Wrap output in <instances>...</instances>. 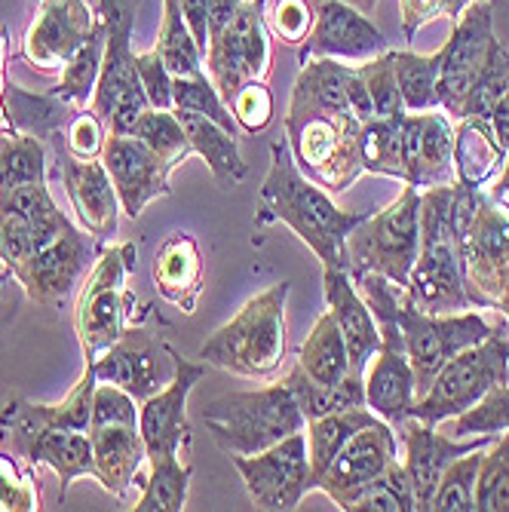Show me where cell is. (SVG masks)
<instances>
[{
    "label": "cell",
    "instance_id": "6da1fadb",
    "mask_svg": "<svg viewBox=\"0 0 509 512\" xmlns=\"http://www.w3.org/2000/svg\"><path fill=\"white\" fill-rule=\"evenodd\" d=\"M368 215L372 212L338 209L332 194L298 169L286 138L270 145V169L258 194L255 227L283 221L310 246L322 267L347 270V237Z\"/></svg>",
    "mask_w": 509,
    "mask_h": 512
},
{
    "label": "cell",
    "instance_id": "7a4b0ae2",
    "mask_svg": "<svg viewBox=\"0 0 509 512\" xmlns=\"http://www.w3.org/2000/svg\"><path fill=\"white\" fill-rule=\"evenodd\" d=\"M451 215L470 304L509 319V206L482 188L457 184Z\"/></svg>",
    "mask_w": 509,
    "mask_h": 512
},
{
    "label": "cell",
    "instance_id": "3957f363",
    "mask_svg": "<svg viewBox=\"0 0 509 512\" xmlns=\"http://www.w3.org/2000/svg\"><path fill=\"white\" fill-rule=\"evenodd\" d=\"M454 191L457 181L421 191V249L408 276L405 298L424 313L473 310L454 237Z\"/></svg>",
    "mask_w": 509,
    "mask_h": 512
},
{
    "label": "cell",
    "instance_id": "277c9868",
    "mask_svg": "<svg viewBox=\"0 0 509 512\" xmlns=\"http://www.w3.org/2000/svg\"><path fill=\"white\" fill-rule=\"evenodd\" d=\"M286 298L289 283H276L249 298L200 347V359L230 375L270 378L286 362Z\"/></svg>",
    "mask_w": 509,
    "mask_h": 512
},
{
    "label": "cell",
    "instance_id": "5b68a950",
    "mask_svg": "<svg viewBox=\"0 0 509 512\" xmlns=\"http://www.w3.org/2000/svg\"><path fill=\"white\" fill-rule=\"evenodd\" d=\"M283 126L298 169L310 181H316L322 191L341 194L356 178L365 175L359 154L362 120H356L350 111H329L289 102Z\"/></svg>",
    "mask_w": 509,
    "mask_h": 512
},
{
    "label": "cell",
    "instance_id": "8992f818",
    "mask_svg": "<svg viewBox=\"0 0 509 512\" xmlns=\"http://www.w3.org/2000/svg\"><path fill=\"white\" fill-rule=\"evenodd\" d=\"M203 421L224 454H258L307 430V417L286 381L218 396L203 408Z\"/></svg>",
    "mask_w": 509,
    "mask_h": 512
},
{
    "label": "cell",
    "instance_id": "52a82bcc",
    "mask_svg": "<svg viewBox=\"0 0 509 512\" xmlns=\"http://www.w3.org/2000/svg\"><path fill=\"white\" fill-rule=\"evenodd\" d=\"M421 249V191L405 184L381 212L368 215L347 237V273H378L405 289Z\"/></svg>",
    "mask_w": 509,
    "mask_h": 512
},
{
    "label": "cell",
    "instance_id": "ba28073f",
    "mask_svg": "<svg viewBox=\"0 0 509 512\" xmlns=\"http://www.w3.org/2000/svg\"><path fill=\"white\" fill-rule=\"evenodd\" d=\"M497 384H509V338L500 329L451 356L439 368L430 390L414 402L411 417L439 427L442 421H454L457 414L470 411Z\"/></svg>",
    "mask_w": 509,
    "mask_h": 512
},
{
    "label": "cell",
    "instance_id": "9c48e42d",
    "mask_svg": "<svg viewBox=\"0 0 509 512\" xmlns=\"http://www.w3.org/2000/svg\"><path fill=\"white\" fill-rule=\"evenodd\" d=\"M375 175L399 178L427 191L457 181L454 175V126L442 108L405 111L396 117Z\"/></svg>",
    "mask_w": 509,
    "mask_h": 512
},
{
    "label": "cell",
    "instance_id": "30bf717a",
    "mask_svg": "<svg viewBox=\"0 0 509 512\" xmlns=\"http://www.w3.org/2000/svg\"><path fill=\"white\" fill-rule=\"evenodd\" d=\"M135 252V243L108 246L86 276L74 310V329L86 362L99 359L129 329L132 298L126 292V276L135 267Z\"/></svg>",
    "mask_w": 509,
    "mask_h": 512
},
{
    "label": "cell",
    "instance_id": "8fae6325",
    "mask_svg": "<svg viewBox=\"0 0 509 512\" xmlns=\"http://www.w3.org/2000/svg\"><path fill=\"white\" fill-rule=\"evenodd\" d=\"M393 316L399 322V332L405 341V353L414 371V384H418V396L430 390L439 368L451 356L485 341L494 332V325L476 307L464 313H424L405 298V289L393 304Z\"/></svg>",
    "mask_w": 509,
    "mask_h": 512
},
{
    "label": "cell",
    "instance_id": "7c38bea8",
    "mask_svg": "<svg viewBox=\"0 0 509 512\" xmlns=\"http://www.w3.org/2000/svg\"><path fill=\"white\" fill-rule=\"evenodd\" d=\"M264 4L267 0H243L234 22L206 46L203 62L224 102L234 99L243 83L264 80L270 74L273 50L270 28L264 22Z\"/></svg>",
    "mask_w": 509,
    "mask_h": 512
},
{
    "label": "cell",
    "instance_id": "4fadbf2b",
    "mask_svg": "<svg viewBox=\"0 0 509 512\" xmlns=\"http://www.w3.org/2000/svg\"><path fill=\"white\" fill-rule=\"evenodd\" d=\"M494 40V0H473L454 19L451 37L439 50V108L451 120L464 117V102L488 62Z\"/></svg>",
    "mask_w": 509,
    "mask_h": 512
},
{
    "label": "cell",
    "instance_id": "5bb4252c",
    "mask_svg": "<svg viewBox=\"0 0 509 512\" xmlns=\"http://www.w3.org/2000/svg\"><path fill=\"white\" fill-rule=\"evenodd\" d=\"M252 503L264 512H292L313 491L307 436L295 433L258 454H230Z\"/></svg>",
    "mask_w": 509,
    "mask_h": 512
},
{
    "label": "cell",
    "instance_id": "9a60e30c",
    "mask_svg": "<svg viewBox=\"0 0 509 512\" xmlns=\"http://www.w3.org/2000/svg\"><path fill=\"white\" fill-rule=\"evenodd\" d=\"M74 221L56 206L46 181L0 194V261L10 270L56 243Z\"/></svg>",
    "mask_w": 509,
    "mask_h": 512
},
{
    "label": "cell",
    "instance_id": "2e32d148",
    "mask_svg": "<svg viewBox=\"0 0 509 512\" xmlns=\"http://www.w3.org/2000/svg\"><path fill=\"white\" fill-rule=\"evenodd\" d=\"M175 359L178 350H172L163 338L129 325L117 344L92 359V368L99 381L126 390L135 402H145L175 378Z\"/></svg>",
    "mask_w": 509,
    "mask_h": 512
},
{
    "label": "cell",
    "instance_id": "e0dca14e",
    "mask_svg": "<svg viewBox=\"0 0 509 512\" xmlns=\"http://www.w3.org/2000/svg\"><path fill=\"white\" fill-rule=\"evenodd\" d=\"M203 375H206L203 359L194 362L178 353L175 378L163 390L148 396L145 402H138V433L145 439L148 460L181 457V448L191 445L188 399Z\"/></svg>",
    "mask_w": 509,
    "mask_h": 512
},
{
    "label": "cell",
    "instance_id": "ac0fdd59",
    "mask_svg": "<svg viewBox=\"0 0 509 512\" xmlns=\"http://www.w3.org/2000/svg\"><path fill=\"white\" fill-rule=\"evenodd\" d=\"M399 460V436L387 421H375L362 427L332 460L326 476L319 479L316 491L326 494L338 509L350 512L353 500L378 482Z\"/></svg>",
    "mask_w": 509,
    "mask_h": 512
},
{
    "label": "cell",
    "instance_id": "d6986e66",
    "mask_svg": "<svg viewBox=\"0 0 509 512\" xmlns=\"http://www.w3.org/2000/svg\"><path fill=\"white\" fill-rule=\"evenodd\" d=\"M96 258V246L89 243L83 234V227L71 224L65 234L13 267L10 273L22 283L25 295L40 304V307H62L68 295L80 286V279L89 267V261Z\"/></svg>",
    "mask_w": 509,
    "mask_h": 512
},
{
    "label": "cell",
    "instance_id": "ffe728a7",
    "mask_svg": "<svg viewBox=\"0 0 509 512\" xmlns=\"http://www.w3.org/2000/svg\"><path fill=\"white\" fill-rule=\"evenodd\" d=\"M390 50L384 31L347 0L313 4V28L301 43V62L307 59H375Z\"/></svg>",
    "mask_w": 509,
    "mask_h": 512
},
{
    "label": "cell",
    "instance_id": "44dd1931",
    "mask_svg": "<svg viewBox=\"0 0 509 512\" xmlns=\"http://www.w3.org/2000/svg\"><path fill=\"white\" fill-rule=\"evenodd\" d=\"M402 448H405V476L414 491V509L430 512L433 494L442 482V473L451 467L457 457H464L476 448H488L494 436H470V439H454L439 433L436 427L418 421V417H408L402 427H396Z\"/></svg>",
    "mask_w": 509,
    "mask_h": 512
},
{
    "label": "cell",
    "instance_id": "7402d4cb",
    "mask_svg": "<svg viewBox=\"0 0 509 512\" xmlns=\"http://www.w3.org/2000/svg\"><path fill=\"white\" fill-rule=\"evenodd\" d=\"M56 160H59V178L62 188L71 200V209L80 221V227L96 240H111L120 224V200L111 184V175L102 160H80L65 148L62 132L53 135Z\"/></svg>",
    "mask_w": 509,
    "mask_h": 512
},
{
    "label": "cell",
    "instance_id": "603a6c76",
    "mask_svg": "<svg viewBox=\"0 0 509 512\" xmlns=\"http://www.w3.org/2000/svg\"><path fill=\"white\" fill-rule=\"evenodd\" d=\"M99 19L86 0H40L22 40V56L37 71H62Z\"/></svg>",
    "mask_w": 509,
    "mask_h": 512
},
{
    "label": "cell",
    "instance_id": "cb8c5ba5",
    "mask_svg": "<svg viewBox=\"0 0 509 512\" xmlns=\"http://www.w3.org/2000/svg\"><path fill=\"white\" fill-rule=\"evenodd\" d=\"M102 163L111 175L123 215L132 221L145 212V206L151 200L172 194V188H169L172 166L163 163L145 142H138L135 135L108 132Z\"/></svg>",
    "mask_w": 509,
    "mask_h": 512
},
{
    "label": "cell",
    "instance_id": "d4e9b609",
    "mask_svg": "<svg viewBox=\"0 0 509 512\" xmlns=\"http://www.w3.org/2000/svg\"><path fill=\"white\" fill-rule=\"evenodd\" d=\"M96 368L86 362L83 378L74 384V390L59 405H37L31 399H13L0 411V436L7 445L40 433V430H80L89 433L92 417V393H96Z\"/></svg>",
    "mask_w": 509,
    "mask_h": 512
},
{
    "label": "cell",
    "instance_id": "484cf974",
    "mask_svg": "<svg viewBox=\"0 0 509 512\" xmlns=\"http://www.w3.org/2000/svg\"><path fill=\"white\" fill-rule=\"evenodd\" d=\"M322 289H326L329 313L335 316L338 329L347 341L350 353V371H365L368 359H372L381 347V329L372 307L356 292L353 276L341 267H322Z\"/></svg>",
    "mask_w": 509,
    "mask_h": 512
},
{
    "label": "cell",
    "instance_id": "4316f807",
    "mask_svg": "<svg viewBox=\"0 0 509 512\" xmlns=\"http://www.w3.org/2000/svg\"><path fill=\"white\" fill-rule=\"evenodd\" d=\"M16 457L25 460L28 470L50 467L59 476V497L65 500L68 488L80 476L96 479V457H92L89 433L80 430H40L10 445Z\"/></svg>",
    "mask_w": 509,
    "mask_h": 512
},
{
    "label": "cell",
    "instance_id": "83f0119b",
    "mask_svg": "<svg viewBox=\"0 0 509 512\" xmlns=\"http://www.w3.org/2000/svg\"><path fill=\"white\" fill-rule=\"evenodd\" d=\"M89 442L92 457H96V482L108 494L126 500L138 470H142V460L148 457L138 424H92Z\"/></svg>",
    "mask_w": 509,
    "mask_h": 512
},
{
    "label": "cell",
    "instance_id": "f1b7e54d",
    "mask_svg": "<svg viewBox=\"0 0 509 512\" xmlns=\"http://www.w3.org/2000/svg\"><path fill=\"white\" fill-rule=\"evenodd\" d=\"M154 286L157 292L178 307L181 313H194L200 292H203V261H200V249L197 240L191 234H169L157 255H154Z\"/></svg>",
    "mask_w": 509,
    "mask_h": 512
},
{
    "label": "cell",
    "instance_id": "f546056e",
    "mask_svg": "<svg viewBox=\"0 0 509 512\" xmlns=\"http://www.w3.org/2000/svg\"><path fill=\"white\" fill-rule=\"evenodd\" d=\"M175 114H178V120L184 126V135H188L191 151L206 160L212 178L218 181V188L221 191L237 188V184L249 172L246 163H243V157H240L237 135H230L227 129H221L209 117H200V114H191V111H175Z\"/></svg>",
    "mask_w": 509,
    "mask_h": 512
},
{
    "label": "cell",
    "instance_id": "4dcf8cb0",
    "mask_svg": "<svg viewBox=\"0 0 509 512\" xmlns=\"http://www.w3.org/2000/svg\"><path fill=\"white\" fill-rule=\"evenodd\" d=\"M506 151L494 138L488 117H464L454 126V175L464 188L482 184L503 166Z\"/></svg>",
    "mask_w": 509,
    "mask_h": 512
},
{
    "label": "cell",
    "instance_id": "1f68e13d",
    "mask_svg": "<svg viewBox=\"0 0 509 512\" xmlns=\"http://www.w3.org/2000/svg\"><path fill=\"white\" fill-rule=\"evenodd\" d=\"M381 421V417L368 408V405H356V408H344L326 417H316V421H307V454H310V476H313V488L319 485V479L326 476V470L332 467V460L341 454V448L368 424Z\"/></svg>",
    "mask_w": 509,
    "mask_h": 512
},
{
    "label": "cell",
    "instance_id": "d6a6232c",
    "mask_svg": "<svg viewBox=\"0 0 509 512\" xmlns=\"http://www.w3.org/2000/svg\"><path fill=\"white\" fill-rule=\"evenodd\" d=\"M298 365L304 368V375L316 384H338L341 378L350 375V353L347 341L338 329V322L332 313H322L316 325L310 329L307 341L298 350Z\"/></svg>",
    "mask_w": 509,
    "mask_h": 512
},
{
    "label": "cell",
    "instance_id": "836d02e7",
    "mask_svg": "<svg viewBox=\"0 0 509 512\" xmlns=\"http://www.w3.org/2000/svg\"><path fill=\"white\" fill-rule=\"evenodd\" d=\"M7 114L16 132L53 138L56 132H62V126L71 123L77 108L62 102L56 92H50V96H34V92L22 89L19 83L7 80Z\"/></svg>",
    "mask_w": 509,
    "mask_h": 512
},
{
    "label": "cell",
    "instance_id": "e575fe53",
    "mask_svg": "<svg viewBox=\"0 0 509 512\" xmlns=\"http://www.w3.org/2000/svg\"><path fill=\"white\" fill-rule=\"evenodd\" d=\"M286 387L295 393L301 411L307 421H316V417H326L344 408H356L365 405V381L359 371H350L347 378H341L338 384H316L304 375V368L295 362V368L286 375Z\"/></svg>",
    "mask_w": 509,
    "mask_h": 512
},
{
    "label": "cell",
    "instance_id": "d590c367",
    "mask_svg": "<svg viewBox=\"0 0 509 512\" xmlns=\"http://www.w3.org/2000/svg\"><path fill=\"white\" fill-rule=\"evenodd\" d=\"M105 22L99 19V25L92 28V34L80 43V50L65 62V68L59 71V83H56V96L74 108L89 105L92 92H96L99 74H102V56H105Z\"/></svg>",
    "mask_w": 509,
    "mask_h": 512
},
{
    "label": "cell",
    "instance_id": "8d00e7d4",
    "mask_svg": "<svg viewBox=\"0 0 509 512\" xmlns=\"http://www.w3.org/2000/svg\"><path fill=\"white\" fill-rule=\"evenodd\" d=\"M46 154L43 138L28 132H0V194H7L22 184L46 181Z\"/></svg>",
    "mask_w": 509,
    "mask_h": 512
},
{
    "label": "cell",
    "instance_id": "74e56055",
    "mask_svg": "<svg viewBox=\"0 0 509 512\" xmlns=\"http://www.w3.org/2000/svg\"><path fill=\"white\" fill-rule=\"evenodd\" d=\"M154 50L163 56L172 77H194L206 65L200 43H197L188 19H184L178 0H163V25H160V37H157Z\"/></svg>",
    "mask_w": 509,
    "mask_h": 512
},
{
    "label": "cell",
    "instance_id": "f35d334b",
    "mask_svg": "<svg viewBox=\"0 0 509 512\" xmlns=\"http://www.w3.org/2000/svg\"><path fill=\"white\" fill-rule=\"evenodd\" d=\"M393 65L405 111L439 108V53L424 56L411 50H393Z\"/></svg>",
    "mask_w": 509,
    "mask_h": 512
},
{
    "label": "cell",
    "instance_id": "ab89813d",
    "mask_svg": "<svg viewBox=\"0 0 509 512\" xmlns=\"http://www.w3.org/2000/svg\"><path fill=\"white\" fill-rule=\"evenodd\" d=\"M191 463L181 457H163L151 460V476L142 485V497L135 500V512H178L188 503V488H191Z\"/></svg>",
    "mask_w": 509,
    "mask_h": 512
},
{
    "label": "cell",
    "instance_id": "60d3db41",
    "mask_svg": "<svg viewBox=\"0 0 509 512\" xmlns=\"http://www.w3.org/2000/svg\"><path fill=\"white\" fill-rule=\"evenodd\" d=\"M172 108L175 111H191V114L209 117L221 129H227L230 135L240 132L234 114H230V105L221 99L218 86L212 83V77L206 71H200L194 77H172Z\"/></svg>",
    "mask_w": 509,
    "mask_h": 512
},
{
    "label": "cell",
    "instance_id": "b9f144b4",
    "mask_svg": "<svg viewBox=\"0 0 509 512\" xmlns=\"http://www.w3.org/2000/svg\"><path fill=\"white\" fill-rule=\"evenodd\" d=\"M132 135L138 138V142H145L163 163H169L172 169L188 157L194 154L191 151V142L188 135H184V126L178 120V114L169 108V111H160V108H148L142 114V120L135 123Z\"/></svg>",
    "mask_w": 509,
    "mask_h": 512
},
{
    "label": "cell",
    "instance_id": "7bdbcfd3",
    "mask_svg": "<svg viewBox=\"0 0 509 512\" xmlns=\"http://www.w3.org/2000/svg\"><path fill=\"white\" fill-rule=\"evenodd\" d=\"M482 454L485 448H476L464 457H457L442 473L430 512H473L476 509V479L482 467Z\"/></svg>",
    "mask_w": 509,
    "mask_h": 512
},
{
    "label": "cell",
    "instance_id": "ee69618b",
    "mask_svg": "<svg viewBox=\"0 0 509 512\" xmlns=\"http://www.w3.org/2000/svg\"><path fill=\"white\" fill-rule=\"evenodd\" d=\"M476 509L479 512H509V430L494 439L485 454L476 479Z\"/></svg>",
    "mask_w": 509,
    "mask_h": 512
},
{
    "label": "cell",
    "instance_id": "f6af8a7d",
    "mask_svg": "<svg viewBox=\"0 0 509 512\" xmlns=\"http://www.w3.org/2000/svg\"><path fill=\"white\" fill-rule=\"evenodd\" d=\"M506 92H509V50L500 40H494L488 62L479 71L470 96L464 102V117H491V111L497 108V102L506 96Z\"/></svg>",
    "mask_w": 509,
    "mask_h": 512
},
{
    "label": "cell",
    "instance_id": "bcb514c9",
    "mask_svg": "<svg viewBox=\"0 0 509 512\" xmlns=\"http://www.w3.org/2000/svg\"><path fill=\"white\" fill-rule=\"evenodd\" d=\"M509 430V384H497L485 393L482 402H476L470 411L457 414L451 424L454 439H470V436H497Z\"/></svg>",
    "mask_w": 509,
    "mask_h": 512
},
{
    "label": "cell",
    "instance_id": "7dc6e473",
    "mask_svg": "<svg viewBox=\"0 0 509 512\" xmlns=\"http://www.w3.org/2000/svg\"><path fill=\"white\" fill-rule=\"evenodd\" d=\"M350 512H418L414 509V491L405 476L402 460H396L378 482L368 485L353 500Z\"/></svg>",
    "mask_w": 509,
    "mask_h": 512
},
{
    "label": "cell",
    "instance_id": "c3c4849f",
    "mask_svg": "<svg viewBox=\"0 0 509 512\" xmlns=\"http://www.w3.org/2000/svg\"><path fill=\"white\" fill-rule=\"evenodd\" d=\"M365 89H368V99H372L375 117H399L405 114L402 105V92H399V80H396V65H393V50L375 56V59H365L362 65H356Z\"/></svg>",
    "mask_w": 509,
    "mask_h": 512
},
{
    "label": "cell",
    "instance_id": "681fc988",
    "mask_svg": "<svg viewBox=\"0 0 509 512\" xmlns=\"http://www.w3.org/2000/svg\"><path fill=\"white\" fill-rule=\"evenodd\" d=\"M237 126L249 135L264 132L273 123V96L264 80H249L237 89V96L227 102Z\"/></svg>",
    "mask_w": 509,
    "mask_h": 512
},
{
    "label": "cell",
    "instance_id": "f907efd6",
    "mask_svg": "<svg viewBox=\"0 0 509 512\" xmlns=\"http://www.w3.org/2000/svg\"><path fill=\"white\" fill-rule=\"evenodd\" d=\"M264 22L270 34H276L286 46H301L313 28V4L310 0H273L264 10Z\"/></svg>",
    "mask_w": 509,
    "mask_h": 512
},
{
    "label": "cell",
    "instance_id": "816d5d0a",
    "mask_svg": "<svg viewBox=\"0 0 509 512\" xmlns=\"http://www.w3.org/2000/svg\"><path fill=\"white\" fill-rule=\"evenodd\" d=\"M108 142V123L96 111H77L68 123L65 148L80 160H102Z\"/></svg>",
    "mask_w": 509,
    "mask_h": 512
},
{
    "label": "cell",
    "instance_id": "f5cc1de1",
    "mask_svg": "<svg viewBox=\"0 0 509 512\" xmlns=\"http://www.w3.org/2000/svg\"><path fill=\"white\" fill-rule=\"evenodd\" d=\"M34 473H22L10 454H0V512H31L40 509Z\"/></svg>",
    "mask_w": 509,
    "mask_h": 512
},
{
    "label": "cell",
    "instance_id": "db71d44e",
    "mask_svg": "<svg viewBox=\"0 0 509 512\" xmlns=\"http://www.w3.org/2000/svg\"><path fill=\"white\" fill-rule=\"evenodd\" d=\"M135 71L138 80H142L151 108L169 111L172 108V71L166 68L163 56L157 50L148 53H135Z\"/></svg>",
    "mask_w": 509,
    "mask_h": 512
},
{
    "label": "cell",
    "instance_id": "11a10c76",
    "mask_svg": "<svg viewBox=\"0 0 509 512\" xmlns=\"http://www.w3.org/2000/svg\"><path fill=\"white\" fill-rule=\"evenodd\" d=\"M399 13H402V37L414 40V34L427 22L451 16V0H399Z\"/></svg>",
    "mask_w": 509,
    "mask_h": 512
},
{
    "label": "cell",
    "instance_id": "9f6ffc18",
    "mask_svg": "<svg viewBox=\"0 0 509 512\" xmlns=\"http://www.w3.org/2000/svg\"><path fill=\"white\" fill-rule=\"evenodd\" d=\"M243 0H209V40H215L230 22H234Z\"/></svg>",
    "mask_w": 509,
    "mask_h": 512
},
{
    "label": "cell",
    "instance_id": "6f0895ef",
    "mask_svg": "<svg viewBox=\"0 0 509 512\" xmlns=\"http://www.w3.org/2000/svg\"><path fill=\"white\" fill-rule=\"evenodd\" d=\"M0 132H13L7 114V31H0Z\"/></svg>",
    "mask_w": 509,
    "mask_h": 512
},
{
    "label": "cell",
    "instance_id": "680465c9",
    "mask_svg": "<svg viewBox=\"0 0 509 512\" xmlns=\"http://www.w3.org/2000/svg\"><path fill=\"white\" fill-rule=\"evenodd\" d=\"M491 129H494V138L500 142V148L506 151L509 148V92L497 102V108L491 111Z\"/></svg>",
    "mask_w": 509,
    "mask_h": 512
},
{
    "label": "cell",
    "instance_id": "91938a15",
    "mask_svg": "<svg viewBox=\"0 0 509 512\" xmlns=\"http://www.w3.org/2000/svg\"><path fill=\"white\" fill-rule=\"evenodd\" d=\"M488 194H491V197H497V200H506V197H509V148H506L503 172H500V178L494 181V188H491Z\"/></svg>",
    "mask_w": 509,
    "mask_h": 512
},
{
    "label": "cell",
    "instance_id": "94428289",
    "mask_svg": "<svg viewBox=\"0 0 509 512\" xmlns=\"http://www.w3.org/2000/svg\"><path fill=\"white\" fill-rule=\"evenodd\" d=\"M310 4H319V0H310ZM347 4H353L356 10H362L365 16H372L375 7H378V0H347Z\"/></svg>",
    "mask_w": 509,
    "mask_h": 512
},
{
    "label": "cell",
    "instance_id": "6125c7cd",
    "mask_svg": "<svg viewBox=\"0 0 509 512\" xmlns=\"http://www.w3.org/2000/svg\"><path fill=\"white\" fill-rule=\"evenodd\" d=\"M0 264H4V261H0Z\"/></svg>",
    "mask_w": 509,
    "mask_h": 512
}]
</instances>
